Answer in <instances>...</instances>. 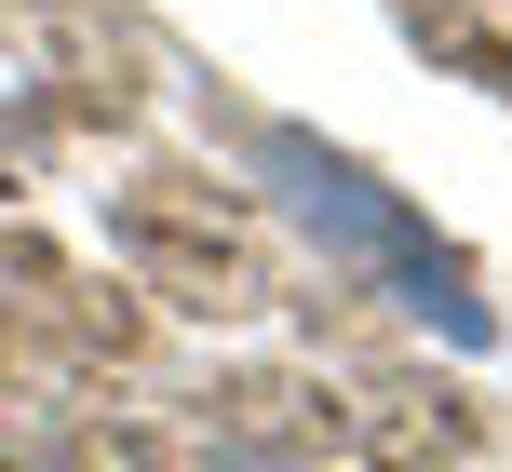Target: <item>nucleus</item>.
Returning <instances> with one entry per match:
<instances>
[{
	"instance_id": "1",
	"label": "nucleus",
	"mask_w": 512,
	"mask_h": 472,
	"mask_svg": "<svg viewBox=\"0 0 512 472\" xmlns=\"http://www.w3.org/2000/svg\"><path fill=\"white\" fill-rule=\"evenodd\" d=\"M256 176H270V203L297 216L310 243H324L337 270H364V284L391 297V311H418V324H445L459 351H486L499 338V311L472 297V270H459V243H432V216L405 203V189H378L351 149H324V135H297V122H270L256 135Z\"/></svg>"
}]
</instances>
